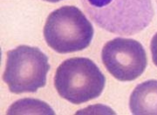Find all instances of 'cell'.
<instances>
[{
  "mask_svg": "<svg viewBox=\"0 0 157 115\" xmlns=\"http://www.w3.org/2000/svg\"><path fill=\"white\" fill-rule=\"evenodd\" d=\"M6 57L3 79L11 92H33L45 85L50 65L38 48L21 45L8 51Z\"/></svg>",
  "mask_w": 157,
  "mask_h": 115,
  "instance_id": "4",
  "label": "cell"
},
{
  "mask_svg": "<svg viewBox=\"0 0 157 115\" xmlns=\"http://www.w3.org/2000/svg\"><path fill=\"white\" fill-rule=\"evenodd\" d=\"M155 1H156V5H157V0H155Z\"/></svg>",
  "mask_w": 157,
  "mask_h": 115,
  "instance_id": "10",
  "label": "cell"
},
{
  "mask_svg": "<svg viewBox=\"0 0 157 115\" xmlns=\"http://www.w3.org/2000/svg\"><path fill=\"white\" fill-rule=\"evenodd\" d=\"M129 107L134 115L157 114V80L138 84L130 95Z\"/></svg>",
  "mask_w": 157,
  "mask_h": 115,
  "instance_id": "6",
  "label": "cell"
},
{
  "mask_svg": "<svg viewBox=\"0 0 157 115\" xmlns=\"http://www.w3.org/2000/svg\"><path fill=\"white\" fill-rule=\"evenodd\" d=\"M101 57L108 71L121 81H131L138 77L147 64L142 45L131 38H117L107 42L103 47Z\"/></svg>",
  "mask_w": 157,
  "mask_h": 115,
  "instance_id": "5",
  "label": "cell"
},
{
  "mask_svg": "<svg viewBox=\"0 0 157 115\" xmlns=\"http://www.w3.org/2000/svg\"><path fill=\"white\" fill-rule=\"evenodd\" d=\"M105 82V77L97 65L91 59L82 57L63 61L57 68L54 78L59 95L75 104L98 97Z\"/></svg>",
  "mask_w": 157,
  "mask_h": 115,
  "instance_id": "3",
  "label": "cell"
},
{
  "mask_svg": "<svg viewBox=\"0 0 157 115\" xmlns=\"http://www.w3.org/2000/svg\"><path fill=\"white\" fill-rule=\"evenodd\" d=\"M150 48L152 61L157 66V32L153 36L151 40Z\"/></svg>",
  "mask_w": 157,
  "mask_h": 115,
  "instance_id": "8",
  "label": "cell"
},
{
  "mask_svg": "<svg viewBox=\"0 0 157 115\" xmlns=\"http://www.w3.org/2000/svg\"><path fill=\"white\" fill-rule=\"evenodd\" d=\"M7 114L54 115L55 112L48 104L38 99L25 98L13 103L8 108Z\"/></svg>",
  "mask_w": 157,
  "mask_h": 115,
  "instance_id": "7",
  "label": "cell"
},
{
  "mask_svg": "<svg viewBox=\"0 0 157 115\" xmlns=\"http://www.w3.org/2000/svg\"><path fill=\"white\" fill-rule=\"evenodd\" d=\"M43 33L49 46L59 53L65 54L87 48L94 30L91 23L78 8L65 5L49 14Z\"/></svg>",
  "mask_w": 157,
  "mask_h": 115,
  "instance_id": "2",
  "label": "cell"
},
{
  "mask_svg": "<svg viewBox=\"0 0 157 115\" xmlns=\"http://www.w3.org/2000/svg\"><path fill=\"white\" fill-rule=\"evenodd\" d=\"M91 20L111 33L128 36L145 29L152 21L151 0H81Z\"/></svg>",
  "mask_w": 157,
  "mask_h": 115,
  "instance_id": "1",
  "label": "cell"
},
{
  "mask_svg": "<svg viewBox=\"0 0 157 115\" xmlns=\"http://www.w3.org/2000/svg\"><path fill=\"white\" fill-rule=\"evenodd\" d=\"M44 1H46L48 2H52V3H56L62 0H43Z\"/></svg>",
  "mask_w": 157,
  "mask_h": 115,
  "instance_id": "9",
  "label": "cell"
}]
</instances>
